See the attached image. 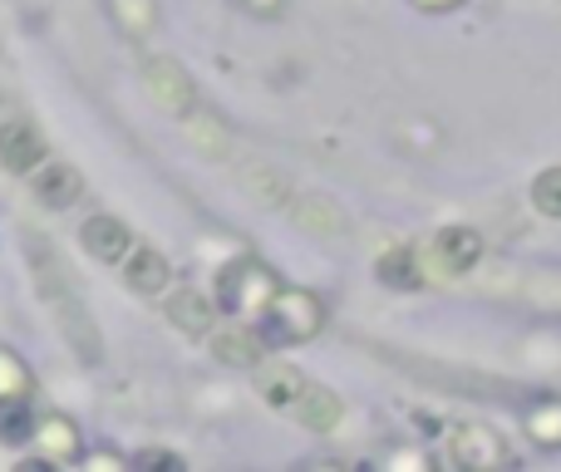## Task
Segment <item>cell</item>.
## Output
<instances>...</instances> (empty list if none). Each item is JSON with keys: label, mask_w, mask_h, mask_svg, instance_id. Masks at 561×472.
Listing matches in <instances>:
<instances>
[{"label": "cell", "mask_w": 561, "mask_h": 472, "mask_svg": "<svg viewBox=\"0 0 561 472\" xmlns=\"http://www.w3.org/2000/svg\"><path fill=\"white\" fill-rule=\"evenodd\" d=\"M320 300L310 290H276L272 306L262 315V335L266 345H296V339H310L320 330Z\"/></svg>", "instance_id": "cell-1"}, {"label": "cell", "mask_w": 561, "mask_h": 472, "mask_svg": "<svg viewBox=\"0 0 561 472\" xmlns=\"http://www.w3.org/2000/svg\"><path fill=\"white\" fill-rule=\"evenodd\" d=\"M217 296H222L227 315H266V306H272L276 296V280L266 266H256V261H237V266L222 270V280H217Z\"/></svg>", "instance_id": "cell-2"}, {"label": "cell", "mask_w": 561, "mask_h": 472, "mask_svg": "<svg viewBox=\"0 0 561 472\" xmlns=\"http://www.w3.org/2000/svg\"><path fill=\"white\" fill-rule=\"evenodd\" d=\"M0 163H5L10 173H35V168L45 163V143H39L35 128L20 124V118L0 124Z\"/></svg>", "instance_id": "cell-3"}, {"label": "cell", "mask_w": 561, "mask_h": 472, "mask_svg": "<svg viewBox=\"0 0 561 472\" xmlns=\"http://www.w3.org/2000/svg\"><path fill=\"white\" fill-rule=\"evenodd\" d=\"M79 241H84V251L94 261H118L134 246V237H128V227L118 222V217H89V222L79 227Z\"/></svg>", "instance_id": "cell-4"}, {"label": "cell", "mask_w": 561, "mask_h": 472, "mask_svg": "<svg viewBox=\"0 0 561 472\" xmlns=\"http://www.w3.org/2000/svg\"><path fill=\"white\" fill-rule=\"evenodd\" d=\"M434 256L448 276H463V270H473L478 256H483V237L468 232V227H448V232H438V241H434Z\"/></svg>", "instance_id": "cell-5"}, {"label": "cell", "mask_w": 561, "mask_h": 472, "mask_svg": "<svg viewBox=\"0 0 561 472\" xmlns=\"http://www.w3.org/2000/svg\"><path fill=\"white\" fill-rule=\"evenodd\" d=\"M79 173L69 163H39L35 168V197L45 207H69V203H79Z\"/></svg>", "instance_id": "cell-6"}, {"label": "cell", "mask_w": 561, "mask_h": 472, "mask_svg": "<svg viewBox=\"0 0 561 472\" xmlns=\"http://www.w3.org/2000/svg\"><path fill=\"white\" fill-rule=\"evenodd\" d=\"M296 414H300V424H306V428L325 434V428L340 424V399L330 394V389H320V384H306L296 394Z\"/></svg>", "instance_id": "cell-7"}, {"label": "cell", "mask_w": 561, "mask_h": 472, "mask_svg": "<svg viewBox=\"0 0 561 472\" xmlns=\"http://www.w3.org/2000/svg\"><path fill=\"white\" fill-rule=\"evenodd\" d=\"M168 320H173L178 330H187V335H207V325H213V306H207L197 290H183V296L168 300Z\"/></svg>", "instance_id": "cell-8"}, {"label": "cell", "mask_w": 561, "mask_h": 472, "mask_svg": "<svg viewBox=\"0 0 561 472\" xmlns=\"http://www.w3.org/2000/svg\"><path fill=\"white\" fill-rule=\"evenodd\" d=\"M128 286L144 290V296L163 290V286H168V261L158 256V251H148V246H144L134 261H128Z\"/></svg>", "instance_id": "cell-9"}, {"label": "cell", "mask_w": 561, "mask_h": 472, "mask_svg": "<svg viewBox=\"0 0 561 472\" xmlns=\"http://www.w3.org/2000/svg\"><path fill=\"white\" fill-rule=\"evenodd\" d=\"M300 389H306V379H300L290 365H266V369H262V399H266V404L286 408L290 399L300 394Z\"/></svg>", "instance_id": "cell-10"}, {"label": "cell", "mask_w": 561, "mask_h": 472, "mask_svg": "<svg viewBox=\"0 0 561 472\" xmlns=\"http://www.w3.org/2000/svg\"><path fill=\"white\" fill-rule=\"evenodd\" d=\"M0 438H5V444H25V438H35V418H30L25 394L0 399Z\"/></svg>", "instance_id": "cell-11"}, {"label": "cell", "mask_w": 561, "mask_h": 472, "mask_svg": "<svg viewBox=\"0 0 561 472\" xmlns=\"http://www.w3.org/2000/svg\"><path fill=\"white\" fill-rule=\"evenodd\" d=\"M217 359H222V365H256V355H262V339L252 335V330H227V335H217Z\"/></svg>", "instance_id": "cell-12"}, {"label": "cell", "mask_w": 561, "mask_h": 472, "mask_svg": "<svg viewBox=\"0 0 561 472\" xmlns=\"http://www.w3.org/2000/svg\"><path fill=\"white\" fill-rule=\"evenodd\" d=\"M148 74H153V94L163 99L168 108H187V99H193V89H187V79L178 74V65H168V59H158V65L148 69Z\"/></svg>", "instance_id": "cell-13"}, {"label": "cell", "mask_w": 561, "mask_h": 472, "mask_svg": "<svg viewBox=\"0 0 561 472\" xmlns=\"http://www.w3.org/2000/svg\"><path fill=\"white\" fill-rule=\"evenodd\" d=\"M454 453H458V463H497V458H503V448L493 444V434H488V428H463V434H458V444H454Z\"/></svg>", "instance_id": "cell-14"}, {"label": "cell", "mask_w": 561, "mask_h": 472, "mask_svg": "<svg viewBox=\"0 0 561 472\" xmlns=\"http://www.w3.org/2000/svg\"><path fill=\"white\" fill-rule=\"evenodd\" d=\"M533 203L542 217H561V168H547L533 183Z\"/></svg>", "instance_id": "cell-15"}, {"label": "cell", "mask_w": 561, "mask_h": 472, "mask_svg": "<svg viewBox=\"0 0 561 472\" xmlns=\"http://www.w3.org/2000/svg\"><path fill=\"white\" fill-rule=\"evenodd\" d=\"M379 280H389V286H419L414 251H389V256L379 261Z\"/></svg>", "instance_id": "cell-16"}, {"label": "cell", "mask_w": 561, "mask_h": 472, "mask_svg": "<svg viewBox=\"0 0 561 472\" xmlns=\"http://www.w3.org/2000/svg\"><path fill=\"white\" fill-rule=\"evenodd\" d=\"M15 394H30V375L10 349H0V399H15Z\"/></svg>", "instance_id": "cell-17"}, {"label": "cell", "mask_w": 561, "mask_h": 472, "mask_svg": "<svg viewBox=\"0 0 561 472\" xmlns=\"http://www.w3.org/2000/svg\"><path fill=\"white\" fill-rule=\"evenodd\" d=\"M45 448L55 458H65V453H75V424H65V418H45Z\"/></svg>", "instance_id": "cell-18"}, {"label": "cell", "mask_w": 561, "mask_h": 472, "mask_svg": "<svg viewBox=\"0 0 561 472\" xmlns=\"http://www.w3.org/2000/svg\"><path fill=\"white\" fill-rule=\"evenodd\" d=\"M533 434L542 438V444H561V404H542L533 414Z\"/></svg>", "instance_id": "cell-19"}, {"label": "cell", "mask_w": 561, "mask_h": 472, "mask_svg": "<svg viewBox=\"0 0 561 472\" xmlns=\"http://www.w3.org/2000/svg\"><path fill=\"white\" fill-rule=\"evenodd\" d=\"M134 463L138 468H183V458H178V453H148V448H144Z\"/></svg>", "instance_id": "cell-20"}, {"label": "cell", "mask_w": 561, "mask_h": 472, "mask_svg": "<svg viewBox=\"0 0 561 472\" xmlns=\"http://www.w3.org/2000/svg\"><path fill=\"white\" fill-rule=\"evenodd\" d=\"M296 222H310V227H320V232H330V227H335V222H330V212H320V207H296Z\"/></svg>", "instance_id": "cell-21"}, {"label": "cell", "mask_w": 561, "mask_h": 472, "mask_svg": "<svg viewBox=\"0 0 561 472\" xmlns=\"http://www.w3.org/2000/svg\"><path fill=\"white\" fill-rule=\"evenodd\" d=\"M414 5H424V10H448V5H458V0H414Z\"/></svg>", "instance_id": "cell-22"}]
</instances>
